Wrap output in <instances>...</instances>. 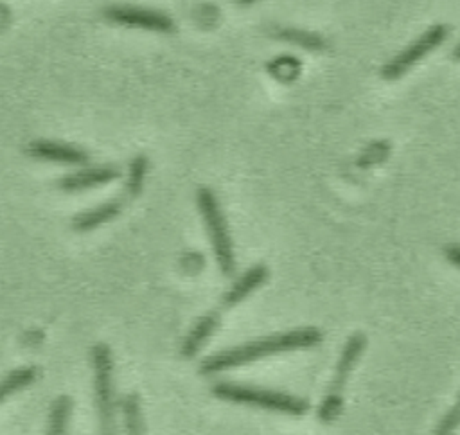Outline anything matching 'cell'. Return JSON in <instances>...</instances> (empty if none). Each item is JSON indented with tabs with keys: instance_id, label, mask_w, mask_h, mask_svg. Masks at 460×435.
Segmentation results:
<instances>
[{
	"instance_id": "cell-13",
	"label": "cell",
	"mask_w": 460,
	"mask_h": 435,
	"mask_svg": "<svg viewBox=\"0 0 460 435\" xmlns=\"http://www.w3.org/2000/svg\"><path fill=\"white\" fill-rule=\"evenodd\" d=\"M124 431L126 435H144V417L140 408V397L135 392H129L120 401Z\"/></svg>"
},
{
	"instance_id": "cell-4",
	"label": "cell",
	"mask_w": 460,
	"mask_h": 435,
	"mask_svg": "<svg viewBox=\"0 0 460 435\" xmlns=\"http://www.w3.org/2000/svg\"><path fill=\"white\" fill-rule=\"evenodd\" d=\"M92 367L99 435H119L113 395V361L106 343H95L92 347Z\"/></svg>"
},
{
	"instance_id": "cell-20",
	"label": "cell",
	"mask_w": 460,
	"mask_h": 435,
	"mask_svg": "<svg viewBox=\"0 0 460 435\" xmlns=\"http://www.w3.org/2000/svg\"><path fill=\"white\" fill-rule=\"evenodd\" d=\"M451 59H455V61H460V41L453 47V50H451Z\"/></svg>"
},
{
	"instance_id": "cell-7",
	"label": "cell",
	"mask_w": 460,
	"mask_h": 435,
	"mask_svg": "<svg viewBox=\"0 0 460 435\" xmlns=\"http://www.w3.org/2000/svg\"><path fill=\"white\" fill-rule=\"evenodd\" d=\"M104 16L110 22L126 25V27H137V29H146V31L164 32V34L176 31L172 18L156 9H146V7H135V5H108L104 7Z\"/></svg>"
},
{
	"instance_id": "cell-17",
	"label": "cell",
	"mask_w": 460,
	"mask_h": 435,
	"mask_svg": "<svg viewBox=\"0 0 460 435\" xmlns=\"http://www.w3.org/2000/svg\"><path fill=\"white\" fill-rule=\"evenodd\" d=\"M279 36L284 38V40H288V41H293V43H296V45H302V47H305V49H311V50H314V49H323V45H325V41H323V38H322L320 34L307 32V31L286 29V31H282Z\"/></svg>"
},
{
	"instance_id": "cell-2",
	"label": "cell",
	"mask_w": 460,
	"mask_h": 435,
	"mask_svg": "<svg viewBox=\"0 0 460 435\" xmlns=\"http://www.w3.org/2000/svg\"><path fill=\"white\" fill-rule=\"evenodd\" d=\"M210 390L216 397L223 401L264 408L270 412L304 415L309 410V403L305 399L291 395L288 392H280V390H271V388H262L253 385H241V383H228V381L216 383Z\"/></svg>"
},
{
	"instance_id": "cell-1",
	"label": "cell",
	"mask_w": 460,
	"mask_h": 435,
	"mask_svg": "<svg viewBox=\"0 0 460 435\" xmlns=\"http://www.w3.org/2000/svg\"><path fill=\"white\" fill-rule=\"evenodd\" d=\"M323 334L316 327H300L291 329L286 333L270 334L232 349L219 351L216 354L207 356L199 367L198 372L203 376H214L217 372H225L241 365L253 363L261 358L288 352V351H298V349H311L322 342Z\"/></svg>"
},
{
	"instance_id": "cell-8",
	"label": "cell",
	"mask_w": 460,
	"mask_h": 435,
	"mask_svg": "<svg viewBox=\"0 0 460 435\" xmlns=\"http://www.w3.org/2000/svg\"><path fill=\"white\" fill-rule=\"evenodd\" d=\"M27 153L32 158L65 165H84L90 160V155L83 147L58 140H34L27 146Z\"/></svg>"
},
{
	"instance_id": "cell-10",
	"label": "cell",
	"mask_w": 460,
	"mask_h": 435,
	"mask_svg": "<svg viewBox=\"0 0 460 435\" xmlns=\"http://www.w3.org/2000/svg\"><path fill=\"white\" fill-rule=\"evenodd\" d=\"M270 271L266 268V264L259 262V264H253L252 268H248L235 282L234 286L223 295V300H221V307L223 309H228V307H234L237 306L241 300H244L253 289H257L261 284L266 282Z\"/></svg>"
},
{
	"instance_id": "cell-12",
	"label": "cell",
	"mask_w": 460,
	"mask_h": 435,
	"mask_svg": "<svg viewBox=\"0 0 460 435\" xmlns=\"http://www.w3.org/2000/svg\"><path fill=\"white\" fill-rule=\"evenodd\" d=\"M219 316L221 311H210L198 318V322L192 325L189 334L183 338L180 352L183 358H192L196 352L201 349V345L210 338V334L217 329L219 325Z\"/></svg>"
},
{
	"instance_id": "cell-6",
	"label": "cell",
	"mask_w": 460,
	"mask_h": 435,
	"mask_svg": "<svg viewBox=\"0 0 460 435\" xmlns=\"http://www.w3.org/2000/svg\"><path fill=\"white\" fill-rule=\"evenodd\" d=\"M449 34V27L444 23H435L426 29L419 38H415L410 45H406L399 54H395L383 68L381 77L385 81L401 79L411 67H415L422 58H426L431 50L444 43Z\"/></svg>"
},
{
	"instance_id": "cell-19",
	"label": "cell",
	"mask_w": 460,
	"mask_h": 435,
	"mask_svg": "<svg viewBox=\"0 0 460 435\" xmlns=\"http://www.w3.org/2000/svg\"><path fill=\"white\" fill-rule=\"evenodd\" d=\"M444 253L449 262H453L455 266L460 268V244H447L444 248Z\"/></svg>"
},
{
	"instance_id": "cell-11",
	"label": "cell",
	"mask_w": 460,
	"mask_h": 435,
	"mask_svg": "<svg viewBox=\"0 0 460 435\" xmlns=\"http://www.w3.org/2000/svg\"><path fill=\"white\" fill-rule=\"evenodd\" d=\"M122 209H124V200H120V198L102 201V203L95 205L93 209L77 214L72 219V228L77 232H90V230L115 219L122 212Z\"/></svg>"
},
{
	"instance_id": "cell-16",
	"label": "cell",
	"mask_w": 460,
	"mask_h": 435,
	"mask_svg": "<svg viewBox=\"0 0 460 435\" xmlns=\"http://www.w3.org/2000/svg\"><path fill=\"white\" fill-rule=\"evenodd\" d=\"M146 173H147V156L137 155L129 164V173H128V180H126V194L129 198H135L140 194V191L144 187Z\"/></svg>"
},
{
	"instance_id": "cell-9",
	"label": "cell",
	"mask_w": 460,
	"mask_h": 435,
	"mask_svg": "<svg viewBox=\"0 0 460 435\" xmlns=\"http://www.w3.org/2000/svg\"><path fill=\"white\" fill-rule=\"evenodd\" d=\"M120 176V171L115 165H97V167H84L77 173L65 174L59 180V189L65 192H79L84 189H92L97 185H104L113 182Z\"/></svg>"
},
{
	"instance_id": "cell-5",
	"label": "cell",
	"mask_w": 460,
	"mask_h": 435,
	"mask_svg": "<svg viewBox=\"0 0 460 435\" xmlns=\"http://www.w3.org/2000/svg\"><path fill=\"white\" fill-rule=\"evenodd\" d=\"M367 347V336L363 333H354L349 336V340L345 342L343 349H341V354L338 358V363H336V370H334V376H332V381L327 388V394L320 404V410H318V417L322 422H332L338 413L341 412V404H343V388L347 385V379L352 372V368L356 367V361L361 358L363 351Z\"/></svg>"
},
{
	"instance_id": "cell-15",
	"label": "cell",
	"mask_w": 460,
	"mask_h": 435,
	"mask_svg": "<svg viewBox=\"0 0 460 435\" xmlns=\"http://www.w3.org/2000/svg\"><path fill=\"white\" fill-rule=\"evenodd\" d=\"M36 377H38V368L34 365L18 367V368L11 370L9 374H5L4 381H2V388H0L2 401H5L11 394H16L18 390L31 385Z\"/></svg>"
},
{
	"instance_id": "cell-3",
	"label": "cell",
	"mask_w": 460,
	"mask_h": 435,
	"mask_svg": "<svg viewBox=\"0 0 460 435\" xmlns=\"http://www.w3.org/2000/svg\"><path fill=\"white\" fill-rule=\"evenodd\" d=\"M196 205L203 218L212 252L216 257V262L223 275L230 277L235 271V253H234V243L230 235L228 223L225 219L219 198L210 187H199L196 191Z\"/></svg>"
},
{
	"instance_id": "cell-18",
	"label": "cell",
	"mask_w": 460,
	"mask_h": 435,
	"mask_svg": "<svg viewBox=\"0 0 460 435\" xmlns=\"http://www.w3.org/2000/svg\"><path fill=\"white\" fill-rule=\"evenodd\" d=\"M460 426V394L456 403L447 410V413L438 421L431 435H453V431Z\"/></svg>"
},
{
	"instance_id": "cell-14",
	"label": "cell",
	"mask_w": 460,
	"mask_h": 435,
	"mask_svg": "<svg viewBox=\"0 0 460 435\" xmlns=\"http://www.w3.org/2000/svg\"><path fill=\"white\" fill-rule=\"evenodd\" d=\"M72 406H74V403L68 395H59L52 401L50 413H49L47 435H66Z\"/></svg>"
}]
</instances>
